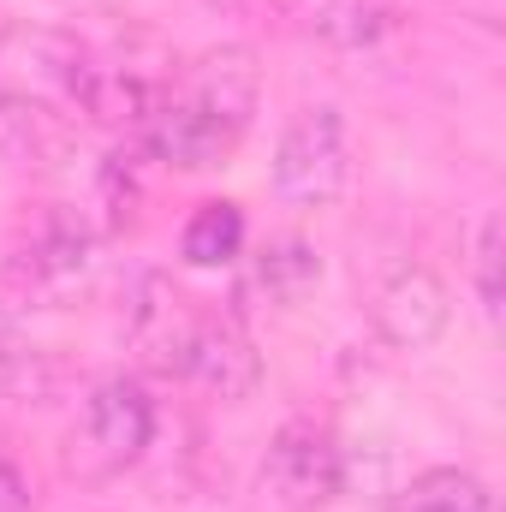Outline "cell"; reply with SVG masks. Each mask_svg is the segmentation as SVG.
I'll list each match as a JSON object with an SVG mask.
<instances>
[{
  "instance_id": "obj_1",
  "label": "cell",
  "mask_w": 506,
  "mask_h": 512,
  "mask_svg": "<svg viewBox=\"0 0 506 512\" xmlns=\"http://www.w3.org/2000/svg\"><path fill=\"white\" fill-rule=\"evenodd\" d=\"M149 441H155V399L143 393L137 376H108L84 399L78 423L66 429L60 471L72 483H84V489H102V483L126 477L149 453Z\"/></svg>"
},
{
  "instance_id": "obj_2",
  "label": "cell",
  "mask_w": 506,
  "mask_h": 512,
  "mask_svg": "<svg viewBox=\"0 0 506 512\" xmlns=\"http://www.w3.org/2000/svg\"><path fill=\"white\" fill-rule=\"evenodd\" d=\"M346 489V459L334 435L310 417H292L274 429L262 465H256V507L262 512H322Z\"/></svg>"
},
{
  "instance_id": "obj_3",
  "label": "cell",
  "mask_w": 506,
  "mask_h": 512,
  "mask_svg": "<svg viewBox=\"0 0 506 512\" xmlns=\"http://www.w3.org/2000/svg\"><path fill=\"white\" fill-rule=\"evenodd\" d=\"M90 72H96V48L78 42L72 30H54V24H6L0 30V84L36 96L48 108H78Z\"/></svg>"
},
{
  "instance_id": "obj_4",
  "label": "cell",
  "mask_w": 506,
  "mask_h": 512,
  "mask_svg": "<svg viewBox=\"0 0 506 512\" xmlns=\"http://www.w3.org/2000/svg\"><path fill=\"white\" fill-rule=\"evenodd\" d=\"M352 179V149H346V120L340 108L316 102L304 108L292 126L280 131V149H274V191L298 209H322L346 191Z\"/></svg>"
},
{
  "instance_id": "obj_5",
  "label": "cell",
  "mask_w": 506,
  "mask_h": 512,
  "mask_svg": "<svg viewBox=\"0 0 506 512\" xmlns=\"http://www.w3.org/2000/svg\"><path fill=\"white\" fill-rule=\"evenodd\" d=\"M90 251H96V227L84 209H66V203H42L18 239H12V256H6V280L18 286V298H48L54 286L78 280L90 268Z\"/></svg>"
},
{
  "instance_id": "obj_6",
  "label": "cell",
  "mask_w": 506,
  "mask_h": 512,
  "mask_svg": "<svg viewBox=\"0 0 506 512\" xmlns=\"http://www.w3.org/2000/svg\"><path fill=\"white\" fill-rule=\"evenodd\" d=\"M173 96L239 143L256 120V102H262V60L251 42H221L173 78Z\"/></svg>"
},
{
  "instance_id": "obj_7",
  "label": "cell",
  "mask_w": 506,
  "mask_h": 512,
  "mask_svg": "<svg viewBox=\"0 0 506 512\" xmlns=\"http://www.w3.org/2000/svg\"><path fill=\"white\" fill-rule=\"evenodd\" d=\"M453 322V292L435 268L423 262H399L376 292H370V328L381 346L393 352H423L447 334Z\"/></svg>"
},
{
  "instance_id": "obj_8",
  "label": "cell",
  "mask_w": 506,
  "mask_h": 512,
  "mask_svg": "<svg viewBox=\"0 0 506 512\" xmlns=\"http://www.w3.org/2000/svg\"><path fill=\"white\" fill-rule=\"evenodd\" d=\"M197 310L185 304V292L167 280V274H143L137 280V298H131V316H126V340L137 352L143 370L155 376H185V352L197 340Z\"/></svg>"
},
{
  "instance_id": "obj_9",
  "label": "cell",
  "mask_w": 506,
  "mask_h": 512,
  "mask_svg": "<svg viewBox=\"0 0 506 512\" xmlns=\"http://www.w3.org/2000/svg\"><path fill=\"white\" fill-rule=\"evenodd\" d=\"M298 36L340 48V54H370L399 30V6L393 0H268Z\"/></svg>"
},
{
  "instance_id": "obj_10",
  "label": "cell",
  "mask_w": 506,
  "mask_h": 512,
  "mask_svg": "<svg viewBox=\"0 0 506 512\" xmlns=\"http://www.w3.org/2000/svg\"><path fill=\"white\" fill-rule=\"evenodd\" d=\"M185 376L203 387V393L227 399V405H245L256 387H262V352H256L233 322H209L203 316L197 322V340L185 352Z\"/></svg>"
},
{
  "instance_id": "obj_11",
  "label": "cell",
  "mask_w": 506,
  "mask_h": 512,
  "mask_svg": "<svg viewBox=\"0 0 506 512\" xmlns=\"http://www.w3.org/2000/svg\"><path fill=\"white\" fill-rule=\"evenodd\" d=\"M66 149V131H60V108L0 84V167H54Z\"/></svg>"
},
{
  "instance_id": "obj_12",
  "label": "cell",
  "mask_w": 506,
  "mask_h": 512,
  "mask_svg": "<svg viewBox=\"0 0 506 512\" xmlns=\"http://www.w3.org/2000/svg\"><path fill=\"white\" fill-rule=\"evenodd\" d=\"M72 387V370L54 346L18 334V328H0V399L12 405H54L60 393Z\"/></svg>"
},
{
  "instance_id": "obj_13",
  "label": "cell",
  "mask_w": 506,
  "mask_h": 512,
  "mask_svg": "<svg viewBox=\"0 0 506 512\" xmlns=\"http://www.w3.org/2000/svg\"><path fill=\"white\" fill-rule=\"evenodd\" d=\"M316 286H322V256H316V245H304V239L262 245V256H256V292L268 304H304Z\"/></svg>"
},
{
  "instance_id": "obj_14",
  "label": "cell",
  "mask_w": 506,
  "mask_h": 512,
  "mask_svg": "<svg viewBox=\"0 0 506 512\" xmlns=\"http://www.w3.org/2000/svg\"><path fill=\"white\" fill-rule=\"evenodd\" d=\"M245 251V209L227 203V197H209L197 203V215L185 221V239H179V256L191 268H221Z\"/></svg>"
},
{
  "instance_id": "obj_15",
  "label": "cell",
  "mask_w": 506,
  "mask_h": 512,
  "mask_svg": "<svg viewBox=\"0 0 506 512\" xmlns=\"http://www.w3.org/2000/svg\"><path fill=\"white\" fill-rule=\"evenodd\" d=\"M399 512H495V495L483 477H471L459 465H435V471L411 477V489L399 495Z\"/></svg>"
},
{
  "instance_id": "obj_16",
  "label": "cell",
  "mask_w": 506,
  "mask_h": 512,
  "mask_svg": "<svg viewBox=\"0 0 506 512\" xmlns=\"http://www.w3.org/2000/svg\"><path fill=\"white\" fill-rule=\"evenodd\" d=\"M471 274H477V304L483 316L495 322L506 304V221L489 209L483 227H477V251H471Z\"/></svg>"
},
{
  "instance_id": "obj_17",
  "label": "cell",
  "mask_w": 506,
  "mask_h": 512,
  "mask_svg": "<svg viewBox=\"0 0 506 512\" xmlns=\"http://www.w3.org/2000/svg\"><path fill=\"white\" fill-rule=\"evenodd\" d=\"M137 203H143V185H137L131 155H108L96 173V209H108V233L137 227Z\"/></svg>"
},
{
  "instance_id": "obj_18",
  "label": "cell",
  "mask_w": 506,
  "mask_h": 512,
  "mask_svg": "<svg viewBox=\"0 0 506 512\" xmlns=\"http://www.w3.org/2000/svg\"><path fill=\"white\" fill-rule=\"evenodd\" d=\"M0 512H36V495H30V483L6 447H0Z\"/></svg>"
},
{
  "instance_id": "obj_19",
  "label": "cell",
  "mask_w": 506,
  "mask_h": 512,
  "mask_svg": "<svg viewBox=\"0 0 506 512\" xmlns=\"http://www.w3.org/2000/svg\"><path fill=\"white\" fill-rule=\"evenodd\" d=\"M465 18H477L483 30H501V0H453Z\"/></svg>"
},
{
  "instance_id": "obj_20",
  "label": "cell",
  "mask_w": 506,
  "mask_h": 512,
  "mask_svg": "<svg viewBox=\"0 0 506 512\" xmlns=\"http://www.w3.org/2000/svg\"><path fill=\"white\" fill-rule=\"evenodd\" d=\"M215 6H245V0H215Z\"/></svg>"
}]
</instances>
